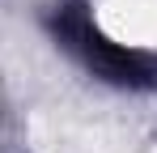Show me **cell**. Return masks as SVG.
<instances>
[{
  "label": "cell",
  "mask_w": 157,
  "mask_h": 153,
  "mask_svg": "<svg viewBox=\"0 0 157 153\" xmlns=\"http://www.w3.org/2000/svg\"><path fill=\"white\" fill-rule=\"evenodd\" d=\"M55 26H59V34L68 38V47L81 51L85 64H89L98 76L115 81V85H149V81H153V73H157L153 60L140 55V51H128V47H119V43H110L102 30H94V22L81 13L77 4L64 9Z\"/></svg>",
  "instance_id": "cell-1"
}]
</instances>
